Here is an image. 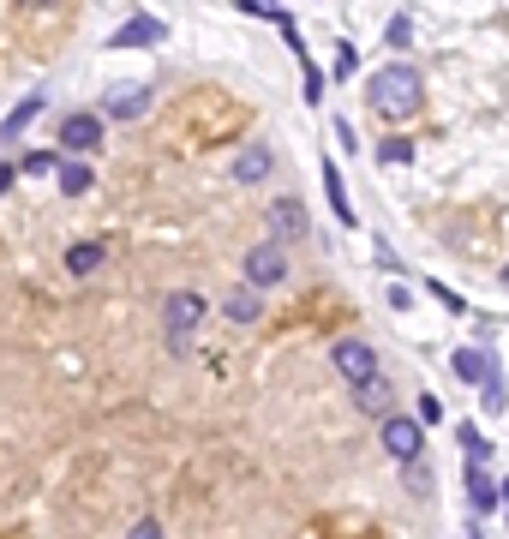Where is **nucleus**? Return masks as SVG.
Returning a JSON list of instances; mask_svg holds the SVG:
<instances>
[{"label":"nucleus","mask_w":509,"mask_h":539,"mask_svg":"<svg viewBox=\"0 0 509 539\" xmlns=\"http://www.w3.org/2000/svg\"><path fill=\"white\" fill-rule=\"evenodd\" d=\"M126 539H162V528H156V522L144 516V522H138V528H132V534H126Z\"/></svg>","instance_id":"bb28decb"},{"label":"nucleus","mask_w":509,"mask_h":539,"mask_svg":"<svg viewBox=\"0 0 509 539\" xmlns=\"http://www.w3.org/2000/svg\"><path fill=\"white\" fill-rule=\"evenodd\" d=\"M270 168H276V156H270V144H246V150L234 156V180H246V186H258V180H270Z\"/></svg>","instance_id":"1a4fd4ad"},{"label":"nucleus","mask_w":509,"mask_h":539,"mask_svg":"<svg viewBox=\"0 0 509 539\" xmlns=\"http://www.w3.org/2000/svg\"><path fill=\"white\" fill-rule=\"evenodd\" d=\"M36 114H42V90H30V96H24V102H18V108H12V114L0 120V144H12V138H24V126H30Z\"/></svg>","instance_id":"f8f14e48"},{"label":"nucleus","mask_w":509,"mask_h":539,"mask_svg":"<svg viewBox=\"0 0 509 539\" xmlns=\"http://www.w3.org/2000/svg\"><path fill=\"white\" fill-rule=\"evenodd\" d=\"M48 168H60V156H54V150H36V156H24V174H48Z\"/></svg>","instance_id":"412c9836"},{"label":"nucleus","mask_w":509,"mask_h":539,"mask_svg":"<svg viewBox=\"0 0 509 539\" xmlns=\"http://www.w3.org/2000/svg\"><path fill=\"white\" fill-rule=\"evenodd\" d=\"M144 108H150V84H120V90H108V102H102L108 120H138Z\"/></svg>","instance_id":"6e6552de"},{"label":"nucleus","mask_w":509,"mask_h":539,"mask_svg":"<svg viewBox=\"0 0 509 539\" xmlns=\"http://www.w3.org/2000/svg\"><path fill=\"white\" fill-rule=\"evenodd\" d=\"M420 420H396V414H384V450L396 456V462H414L420 456Z\"/></svg>","instance_id":"39448f33"},{"label":"nucleus","mask_w":509,"mask_h":539,"mask_svg":"<svg viewBox=\"0 0 509 539\" xmlns=\"http://www.w3.org/2000/svg\"><path fill=\"white\" fill-rule=\"evenodd\" d=\"M330 78H354V48H348V42L336 48V72H330Z\"/></svg>","instance_id":"b1692460"},{"label":"nucleus","mask_w":509,"mask_h":539,"mask_svg":"<svg viewBox=\"0 0 509 539\" xmlns=\"http://www.w3.org/2000/svg\"><path fill=\"white\" fill-rule=\"evenodd\" d=\"M282 276H288V252H282V240H264V246L246 252V282H252V288H276Z\"/></svg>","instance_id":"7ed1b4c3"},{"label":"nucleus","mask_w":509,"mask_h":539,"mask_svg":"<svg viewBox=\"0 0 509 539\" xmlns=\"http://www.w3.org/2000/svg\"><path fill=\"white\" fill-rule=\"evenodd\" d=\"M366 102H372L384 120H414V114H420V102H426V84H420V72H414L408 60H396V66L372 72Z\"/></svg>","instance_id":"f257e3e1"},{"label":"nucleus","mask_w":509,"mask_h":539,"mask_svg":"<svg viewBox=\"0 0 509 539\" xmlns=\"http://www.w3.org/2000/svg\"><path fill=\"white\" fill-rule=\"evenodd\" d=\"M390 42L408 48V42H414V18H390Z\"/></svg>","instance_id":"4be33fe9"},{"label":"nucleus","mask_w":509,"mask_h":539,"mask_svg":"<svg viewBox=\"0 0 509 539\" xmlns=\"http://www.w3.org/2000/svg\"><path fill=\"white\" fill-rule=\"evenodd\" d=\"M426 288H432V294H438V300H444V306H450V312H468V306H462V294H450V288H444V282H426Z\"/></svg>","instance_id":"393cba45"},{"label":"nucleus","mask_w":509,"mask_h":539,"mask_svg":"<svg viewBox=\"0 0 509 539\" xmlns=\"http://www.w3.org/2000/svg\"><path fill=\"white\" fill-rule=\"evenodd\" d=\"M60 144H66L72 156H90V150L102 144V114H72V120L60 126Z\"/></svg>","instance_id":"423d86ee"},{"label":"nucleus","mask_w":509,"mask_h":539,"mask_svg":"<svg viewBox=\"0 0 509 539\" xmlns=\"http://www.w3.org/2000/svg\"><path fill=\"white\" fill-rule=\"evenodd\" d=\"M468 504H474V516H486V510L498 504V486L480 474V462H468Z\"/></svg>","instance_id":"dca6fc26"},{"label":"nucleus","mask_w":509,"mask_h":539,"mask_svg":"<svg viewBox=\"0 0 509 539\" xmlns=\"http://www.w3.org/2000/svg\"><path fill=\"white\" fill-rule=\"evenodd\" d=\"M504 282H509V270H504Z\"/></svg>","instance_id":"7c9ffc66"},{"label":"nucleus","mask_w":509,"mask_h":539,"mask_svg":"<svg viewBox=\"0 0 509 539\" xmlns=\"http://www.w3.org/2000/svg\"><path fill=\"white\" fill-rule=\"evenodd\" d=\"M330 360H336V372L348 378V384H366V378H378V354L360 342V336H348V342H336L330 348Z\"/></svg>","instance_id":"20e7f679"},{"label":"nucleus","mask_w":509,"mask_h":539,"mask_svg":"<svg viewBox=\"0 0 509 539\" xmlns=\"http://www.w3.org/2000/svg\"><path fill=\"white\" fill-rule=\"evenodd\" d=\"M18 6H54V0H18Z\"/></svg>","instance_id":"c85d7f7f"},{"label":"nucleus","mask_w":509,"mask_h":539,"mask_svg":"<svg viewBox=\"0 0 509 539\" xmlns=\"http://www.w3.org/2000/svg\"><path fill=\"white\" fill-rule=\"evenodd\" d=\"M456 378H462V384H486V378H498L492 348H456Z\"/></svg>","instance_id":"9d476101"},{"label":"nucleus","mask_w":509,"mask_h":539,"mask_svg":"<svg viewBox=\"0 0 509 539\" xmlns=\"http://www.w3.org/2000/svg\"><path fill=\"white\" fill-rule=\"evenodd\" d=\"M96 264H102V246H96V240H90V246H72V252H66V270H72V276H90Z\"/></svg>","instance_id":"a211bd4d"},{"label":"nucleus","mask_w":509,"mask_h":539,"mask_svg":"<svg viewBox=\"0 0 509 539\" xmlns=\"http://www.w3.org/2000/svg\"><path fill=\"white\" fill-rule=\"evenodd\" d=\"M498 498H504V504H509V480H504V486H498Z\"/></svg>","instance_id":"c756f323"},{"label":"nucleus","mask_w":509,"mask_h":539,"mask_svg":"<svg viewBox=\"0 0 509 539\" xmlns=\"http://www.w3.org/2000/svg\"><path fill=\"white\" fill-rule=\"evenodd\" d=\"M204 324V300L186 288V294H168V348L180 354L186 342H192V330Z\"/></svg>","instance_id":"f03ea898"},{"label":"nucleus","mask_w":509,"mask_h":539,"mask_svg":"<svg viewBox=\"0 0 509 539\" xmlns=\"http://www.w3.org/2000/svg\"><path fill=\"white\" fill-rule=\"evenodd\" d=\"M60 192L66 198H84L90 192V168L84 162H60Z\"/></svg>","instance_id":"f3484780"},{"label":"nucleus","mask_w":509,"mask_h":539,"mask_svg":"<svg viewBox=\"0 0 509 539\" xmlns=\"http://www.w3.org/2000/svg\"><path fill=\"white\" fill-rule=\"evenodd\" d=\"M324 192H330L336 222H348V228H354V204H348V186H342V168H336V162H324Z\"/></svg>","instance_id":"4468645a"},{"label":"nucleus","mask_w":509,"mask_h":539,"mask_svg":"<svg viewBox=\"0 0 509 539\" xmlns=\"http://www.w3.org/2000/svg\"><path fill=\"white\" fill-rule=\"evenodd\" d=\"M462 450H468V462H492V438H486V432H474V420L462 426Z\"/></svg>","instance_id":"6ab92c4d"},{"label":"nucleus","mask_w":509,"mask_h":539,"mask_svg":"<svg viewBox=\"0 0 509 539\" xmlns=\"http://www.w3.org/2000/svg\"><path fill=\"white\" fill-rule=\"evenodd\" d=\"M222 318H228V324H258V318H264V306H258V294H252V288H234V294L222 300Z\"/></svg>","instance_id":"ddd939ff"},{"label":"nucleus","mask_w":509,"mask_h":539,"mask_svg":"<svg viewBox=\"0 0 509 539\" xmlns=\"http://www.w3.org/2000/svg\"><path fill=\"white\" fill-rule=\"evenodd\" d=\"M270 234H276V240H300V234H306V210H300V198H282V204L270 210Z\"/></svg>","instance_id":"9b49d317"},{"label":"nucleus","mask_w":509,"mask_h":539,"mask_svg":"<svg viewBox=\"0 0 509 539\" xmlns=\"http://www.w3.org/2000/svg\"><path fill=\"white\" fill-rule=\"evenodd\" d=\"M162 36H168V24H162V18H150V12H138L126 30H114V36H108V48H150V42H162Z\"/></svg>","instance_id":"0eeeda50"},{"label":"nucleus","mask_w":509,"mask_h":539,"mask_svg":"<svg viewBox=\"0 0 509 539\" xmlns=\"http://www.w3.org/2000/svg\"><path fill=\"white\" fill-rule=\"evenodd\" d=\"M12 174H18V168H6V162H0V192H6V186H12Z\"/></svg>","instance_id":"cd10ccee"},{"label":"nucleus","mask_w":509,"mask_h":539,"mask_svg":"<svg viewBox=\"0 0 509 539\" xmlns=\"http://www.w3.org/2000/svg\"><path fill=\"white\" fill-rule=\"evenodd\" d=\"M354 396H360V408H366V414H378V420H384L396 390H390V378H366V384H354Z\"/></svg>","instance_id":"2eb2a0df"},{"label":"nucleus","mask_w":509,"mask_h":539,"mask_svg":"<svg viewBox=\"0 0 509 539\" xmlns=\"http://www.w3.org/2000/svg\"><path fill=\"white\" fill-rule=\"evenodd\" d=\"M378 162H414V144L408 138H384L378 144Z\"/></svg>","instance_id":"aec40b11"},{"label":"nucleus","mask_w":509,"mask_h":539,"mask_svg":"<svg viewBox=\"0 0 509 539\" xmlns=\"http://www.w3.org/2000/svg\"><path fill=\"white\" fill-rule=\"evenodd\" d=\"M240 6H246V12H258V18H282V6H276V0H240Z\"/></svg>","instance_id":"a878e982"},{"label":"nucleus","mask_w":509,"mask_h":539,"mask_svg":"<svg viewBox=\"0 0 509 539\" xmlns=\"http://www.w3.org/2000/svg\"><path fill=\"white\" fill-rule=\"evenodd\" d=\"M444 420V402L438 396H420V426H438Z\"/></svg>","instance_id":"5701e85b"}]
</instances>
